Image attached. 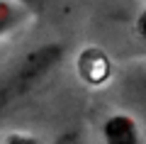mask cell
Returning <instances> with one entry per match:
<instances>
[{"mask_svg":"<svg viewBox=\"0 0 146 144\" xmlns=\"http://www.w3.org/2000/svg\"><path fill=\"white\" fill-rule=\"evenodd\" d=\"M134 34H136V39L146 46V10L136 17V22H134Z\"/></svg>","mask_w":146,"mask_h":144,"instance_id":"3","label":"cell"},{"mask_svg":"<svg viewBox=\"0 0 146 144\" xmlns=\"http://www.w3.org/2000/svg\"><path fill=\"white\" fill-rule=\"evenodd\" d=\"M78 68L90 83H102L110 76V64L100 49H85V54L78 61Z\"/></svg>","mask_w":146,"mask_h":144,"instance_id":"2","label":"cell"},{"mask_svg":"<svg viewBox=\"0 0 146 144\" xmlns=\"http://www.w3.org/2000/svg\"><path fill=\"white\" fill-rule=\"evenodd\" d=\"M58 61H61V46H56V44L29 52L7 73L5 83H3V103H10L17 95L29 93V88H34L36 81H42Z\"/></svg>","mask_w":146,"mask_h":144,"instance_id":"1","label":"cell"}]
</instances>
